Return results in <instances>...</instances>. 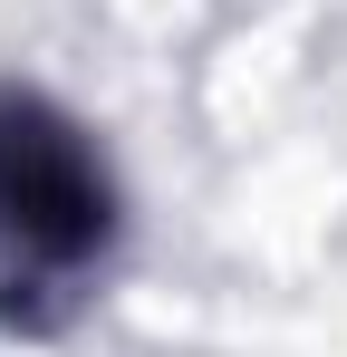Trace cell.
Masks as SVG:
<instances>
[{
  "label": "cell",
  "instance_id": "cell-1",
  "mask_svg": "<svg viewBox=\"0 0 347 357\" xmlns=\"http://www.w3.org/2000/svg\"><path fill=\"white\" fill-rule=\"evenodd\" d=\"M107 222H116V203H107L87 135L68 116H49L39 97L0 87V241L29 271H77V261H97Z\"/></svg>",
  "mask_w": 347,
  "mask_h": 357
}]
</instances>
